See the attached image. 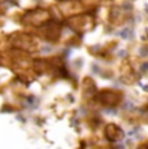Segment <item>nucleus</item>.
I'll list each match as a JSON object with an SVG mask.
<instances>
[{
	"label": "nucleus",
	"mask_w": 148,
	"mask_h": 149,
	"mask_svg": "<svg viewBox=\"0 0 148 149\" xmlns=\"http://www.w3.org/2000/svg\"><path fill=\"white\" fill-rule=\"evenodd\" d=\"M144 149H148V145H146V147H144Z\"/></svg>",
	"instance_id": "f257e3e1"
}]
</instances>
